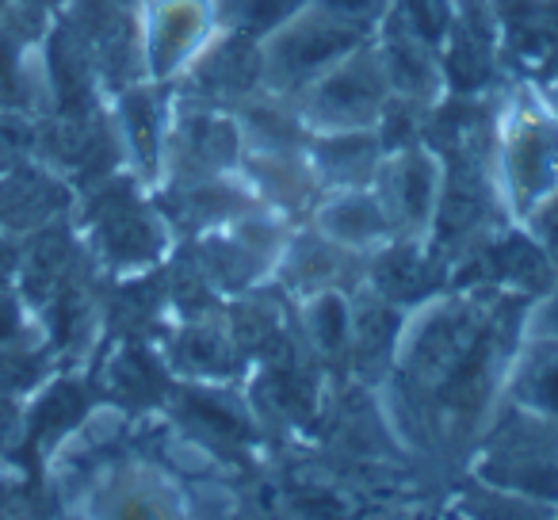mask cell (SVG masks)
I'll list each match as a JSON object with an SVG mask.
<instances>
[{
	"label": "cell",
	"mask_w": 558,
	"mask_h": 520,
	"mask_svg": "<svg viewBox=\"0 0 558 520\" xmlns=\"http://www.w3.org/2000/svg\"><path fill=\"white\" fill-rule=\"evenodd\" d=\"M314 230L333 245L349 249L356 256L379 253L390 245L395 226L387 218V207L379 203L375 188H352V192H326L314 203Z\"/></svg>",
	"instance_id": "cell-9"
},
{
	"label": "cell",
	"mask_w": 558,
	"mask_h": 520,
	"mask_svg": "<svg viewBox=\"0 0 558 520\" xmlns=\"http://www.w3.org/2000/svg\"><path fill=\"white\" fill-rule=\"evenodd\" d=\"M387 142L383 131H341V134H311L306 142V161L326 192H352V188H372L379 177Z\"/></svg>",
	"instance_id": "cell-10"
},
{
	"label": "cell",
	"mask_w": 558,
	"mask_h": 520,
	"mask_svg": "<svg viewBox=\"0 0 558 520\" xmlns=\"http://www.w3.org/2000/svg\"><path fill=\"white\" fill-rule=\"evenodd\" d=\"M372 39L375 35L341 24V20L326 16L318 9L299 12L295 20H288L283 27H276V32L256 43L260 88L268 96H279V100H291L306 85H314L329 65H337L344 55H352V50Z\"/></svg>",
	"instance_id": "cell-5"
},
{
	"label": "cell",
	"mask_w": 558,
	"mask_h": 520,
	"mask_svg": "<svg viewBox=\"0 0 558 520\" xmlns=\"http://www.w3.org/2000/svg\"><path fill=\"white\" fill-rule=\"evenodd\" d=\"M489 172L497 203L517 226L558 192V104L543 88L505 93L489 138Z\"/></svg>",
	"instance_id": "cell-2"
},
{
	"label": "cell",
	"mask_w": 558,
	"mask_h": 520,
	"mask_svg": "<svg viewBox=\"0 0 558 520\" xmlns=\"http://www.w3.org/2000/svg\"><path fill=\"white\" fill-rule=\"evenodd\" d=\"M395 4L398 0H314L311 9L326 12V16L341 20V24H349V27H360V32H367V35H375L383 24H387Z\"/></svg>",
	"instance_id": "cell-16"
},
{
	"label": "cell",
	"mask_w": 558,
	"mask_h": 520,
	"mask_svg": "<svg viewBox=\"0 0 558 520\" xmlns=\"http://www.w3.org/2000/svg\"><path fill=\"white\" fill-rule=\"evenodd\" d=\"M555 520H558V512H555Z\"/></svg>",
	"instance_id": "cell-18"
},
{
	"label": "cell",
	"mask_w": 558,
	"mask_h": 520,
	"mask_svg": "<svg viewBox=\"0 0 558 520\" xmlns=\"http://www.w3.org/2000/svg\"><path fill=\"white\" fill-rule=\"evenodd\" d=\"M383 70L390 81L395 104H413V108H440L448 93V65L436 39H428L402 9L387 16V24L375 32Z\"/></svg>",
	"instance_id": "cell-8"
},
{
	"label": "cell",
	"mask_w": 558,
	"mask_h": 520,
	"mask_svg": "<svg viewBox=\"0 0 558 520\" xmlns=\"http://www.w3.org/2000/svg\"><path fill=\"white\" fill-rule=\"evenodd\" d=\"M527 337H558V276L527 303L524 314Z\"/></svg>",
	"instance_id": "cell-17"
},
{
	"label": "cell",
	"mask_w": 558,
	"mask_h": 520,
	"mask_svg": "<svg viewBox=\"0 0 558 520\" xmlns=\"http://www.w3.org/2000/svg\"><path fill=\"white\" fill-rule=\"evenodd\" d=\"M471 474L558 509V418L501 402L471 448Z\"/></svg>",
	"instance_id": "cell-3"
},
{
	"label": "cell",
	"mask_w": 558,
	"mask_h": 520,
	"mask_svg": "<svg viewBox=\"0 0 558 520\" xmlns=\"http://www.w3.org/2000/svg\"><path fill=\"white\" fill-rule=\"evenodd\" d=\"M375 195L387 207L398 241H421L425 245L436 230L444 195V157L428 142H405L387 146L375 177Z\"/></svg>",
	"instance_id": "cell-6"
},
{
	"label": "cell",
	"mask_w": 558,
	"mask_h": 520,
	"mask_svg": "<svg viewBox=\"0 0 558 520\" xmlns=\"http://www.w3.org/2000/svg\"><path fill=\"white\" fill-rule=\"evenodd\" d=\"M288 104L311 134L383 131L395 96H390V81L375 39L344 55L337 65H329L314 85H306Z\"/></svg>",
	"instance_id": "cell-4"
},
{
	"label": "cell",
	"mask_w": 558,
	"mask_h": 520,
	"mask_svg": "<svg viewBox=\"0 0 558 520\" xmlns=\"http://www.w3.org/2000/svg\"><path fill=\"white\" fill-rule=\"evenodd\" d=\"M311 4L314 0H210L218 32L238 35V39L248 43H260L264 35H271L276 27L295 20Z\"/></svg>",
	"instance_id": "cell-13"
},
{
	"label": "cell",
	"mask_w": 558,
	"mask_h": 520,
	"mask_svg": "<svg viewBox=\"0 0 558 520\" xmlns=\"http://www.w3.org/2000/svg\"><path fill=\"white\" fill-rule=\"evenodd\" d=\"M119 126L131 146V157L146 177H161L165 165V142H169L172 108H177V93L172 85L142 77L138 85H126L119 93Z\"/></svg>",
	"instance_id": "cell-11"
},
{
	"label": "cell",
	"mask_w": 558,
	"mask_h": 520,
	"mask_svg": "<svg viewBox=\"0 0 558 520\" xmlns=\"http://www.w3.org/2000/svg\"><path fill=\"white\" fill-rule=\"evenodd\" d=\"M463 509L471 520H555V512H558V509H550V505L509 494V489L486 486V482H478V489L463 497Z\"/></svg>",
	"instance_id": "cell-15"
},
{
	"label": "cell",
	"mask_w": 558,
	"mask_h": 520,
	"mask_svg": "<svg viewBox=\"0 0 558 520\" xmlns=\"http://www.w3.org/2000/svg\"><path fill=\"white\" fill-rule=\"evenodd\" d=\"M218 39L210 0H146L138 24L142 77L177 85Z\"/></svg>",
	"instance_id": "cell-7"
},
{
	"label": "cell",
	"mask_w": 558,
	"mask_h": 520,
	"mask_svg": "<svg viewBox=\"0 0 558 520\" xmlns=\"http://www.w3.org/2000/svg\"><path fill=\"white\" fill-rule=\"evenodd\" d=\"M306 329H311L314 344L326 352H341L352 341V299L344 291H318L306 295L303 306Z\"/></svg>",
	"instance_id": "cell-14"
},
{
	"label": "cell",
	"mask_w": 558,
	"mask_h": 520,
	"mask_svg": "<svg viewBox=\"0 0 558 520\" xmlns=\"http://www.w3.org/2000/svg\"><path fill=\"white\" fill-rule=\"evenodd\" d=\"M501 402L558 418V337H520L505 372Z\"/></svg>",
	"instance_id": "cell-12"
},
{
	"label": "cell",
	"mask_w": 558,
	"mask_h": 520,
	"mask_svg": "<svg viewBox=\"0 0 558 520\" xmlns=\"http://www.w3.org/2000/svg\"><path fill=\"white\" fill-rule=\"evenodd\" d=\"M532 299L494 283L413 306L395 344V387L410 418L440 444H478L501 406Z\"/></svg>",
	"instance_id": "cell-1"
}]
</instances>
